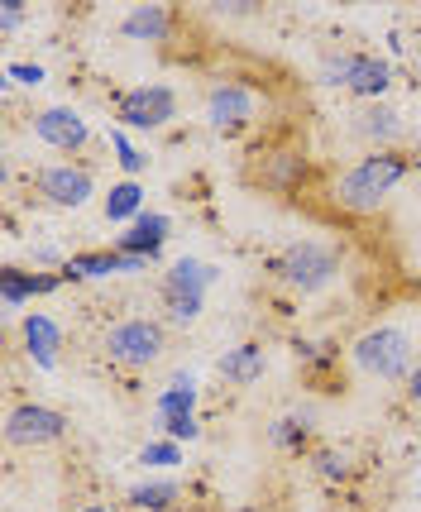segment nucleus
I'll list each match as a JSON object with an SVG mask.
<instances>
[{"label":"nucleus","mask_w":421,"mask_h":512,"mask_svg":"<svg viewBox=\"0 0 421 512\" xmlns=\"http://www.w3.org/2000/svg\"><path fill=\"white\" fill-rule=\"evenodd\" d=\"M402 178H407V158H402V154L364 158L355 173L340 182V206H350V211H374L378 201L388 197Z\"/></svg>","instance_id":"nucleus-1"},{"label":"nucleus","mask_w":421,"mask_h":512,"mask_svg":"<svg viewBox=\"0 0 421 512\" xmlns=\"http://www.w3.org/2000/svg\"><path fill=\"white\" fill-rule=\"evenodd\" d=\"M355 359H359V369L364 374H378V379H402L407 374V364H412V340L402 331H369V335H359V345H355Z\"/></svg>","instance_id":"nucleus-2"},{"label":"nucleus","mask_w":421,"mask_h":512,"mask_svg":"<svg viewBox=\"0 0 421 512\" xmlns=\"http://www.w3.org/2000/svg\"><path fill=\"white\" fill-rule=\"evenodd\" d=\"M335 268H340V259H335V249L311 245V240H302V245H292L288 254L278 259V273L288 278L292 288H302V292L326 288V283L335 278Z\"/></svg>","instance_id":"nucleus-3"},{"label":"nucleus","mask_w":421,"mask_h":512,"mask_svg":"<svg viewBox=\"0 0 421 512\" xmlns=\"http://www.w3.org/2000/svg\"><path fill=\"white\" fill-rule=\"evenodd\" d=\"M63 431H67L63 412L39 407V402H24V407H15L5 417V441L10 446H53V441H63Z\"/></svg>","instance_id":"nucleus-4"},{"label":"nucleus","mask_w":421,"mask_h":512,"mask_svg":"<svg viewBox=\"0 0 421 512\" xmlns=\"http://www.w3.org/2000/svg\"><path fill=\"white\" fill-rule=\"evenodd\" d=\"M106 350H111L115 364H130V369H144L154 364L158 350H163V326L158 321H125L106 335Z\"/></svg>","instance_id":"nucleus-5"},{"label":"nucleus","mask_w":421,"mask_h":512,"mask_svg":"<svg viewBox=\"0 0 421 512\" xmlns=\"http://www.w3.org/2000/svg\"><path fill=\"white\" fill-rule=\"evenodd\" d=\"M173 106H178V101H173L168 87H139L120 101V120L134 125V130H158V125L173 120Z\"/></svg>","instance_id":"nucleus-6"},{"label":"nucleus","mask_w":421,"mask_h":512,"mask_svg":"<svg viewBox=\"0 0 421 512\" xmlns=\"http://www.w3.org/2000/svg\"><path fill=\"white\" fill-rule=\"evenodd\" d=\"M39 192H44L53 206H82V201L91 197V173L87 168H72V163L44 168V173H39Z\"/></svg>","instance_id":"nucleus-7"},{"label":"nucleus","mask_w":421,"mask_h":512,"mask_svg":"<svg viewBox=\"0 0 421 512\" xmlns=\"http://www.w3.org/2000/svg\"><path fill=\"white\" fill-rule=\"evenodd\" d=\"M34 134L53 144V149H82L87 144V125H82V115L77 111H63V106H53L34 120Z\"/></svg>","instance_id":"nucleus-8"},{"label":"nucleus","mask_w":421,"mask_h":512,"mask_svg":"<svg viewBox=\"0 0 421 512\" xmlns=\"http://www.w3.org/2000/svg\"><path fill=\"white\" fill-rule=\"evenodd\" d=\"M211 120H216V130H240L254 120V96L235 82H221V87L211 91Z\"/></svg>","instance_id":"nucleus-9"},{"label":"nucleus","mask_w":421,"mask_h":512,"mask_svg":"<svg viewBox=\"0 0 421 512\" xmlns=\"http://www.w3.org/2000/svg\"><path fill=\"white\" fill-rule=\"evenodd\" d=\"M149 259L134 254H77L67 259V278H106V273H139Z\"/></svg>","instance_id":"nucleus-10"},{"label":"nucleus","mask_w":421,"mask_h":512,"mask_svg":"<svg viewBox=\"0 0 421 512\" xmlns=\"http://www.w3.org/2000/svg\"><path fill=\"white\" fill-rule=\"evenodd\" d=\"M388 63L383 58H369V53H355V58H345V87L359 91V96H378V91L388 87Z\"/></svg>","instance_id":"nucleus-11"},{"label":"nucleus","mask_w":421,"mask_h":512,"mask_svg":"<svg viewBox=\"0 0 421 512\" xmlns=\"http://www.w3.org/2000/svg\"><path fill=\"white\" fill-rule=\"evenodd\" d=\"M163 230H168V221H163V216H139V225H134L130 235H120V254H134V259H149V254H158V245H163Z\"/></svg>","instance_id":"nucleus-12"},{"label":"nucleus","mask_w":421,"mask_h":512,"mask_svg":"<svg viewBox=\"0 0 421 512\" xmlns=\"http://www.w3.org/2000/svg\"><path fill=\"white\" fill-rule=\"evenodd\" d=\"M302 178H307L302 154H268L264 158V187H273V192H292V187H302Z\"/></svg>","instance_id":"nucleus-13"},{"label":"nucleus","mask_w":421,"mask_h":512,"mask_svg":"<svg viewBox=\"0 0 421 512\" xmlns=\"http://www.w3.org/2000/svg\"><path fill=\"white\" fill-rule=\"evenodd\" d=\"M168 29H173V15H168L163 5H139L130 20H125V34H130V39H149V44L168 39Z\"/></svg>","instance_id":"nucleus-14"},{"label":"nucleus","mask_w":421,"mask_h":512,"mask_svg":"<svg viewBox=\"0 0 421 512\" xmlns=\"http://www.w3.org/2000/svg\"><path fill=\"white\" fill-rule=\"evenodd\" d=\"M221 374L230 383H254L259 374H264V350H259V345H240V350H230V355L221 359Z\"/></svg>","instance_id":"nucleus-15"},{"label":"nucleus","mask_w":421,"mask_h":512,"mask_svg":"<svg viewBox=\"0 0 421 512\" xmlns=\"http://www.w3.org/2000/svg\"><path fill=\"white\" fill-rule=\"evenodd\" d=\"M24 340H29V355L39 359V364H53V359H58V326H53L48 316H29V321H24Z\"/></svg>","instance_id":"nucleus-16"},{"label":"nucleus","mask_w":421,"mask_h":512,"mask_svg":"<svg viewBox=\"0 0 421 512\" xmlns=\"http://www.w3.org/2000/svg\"><path fill=\"white\" fill-rule=\"evenodd\" d=\"M216 278V268H206V264H192V259H182L173 273H168V292L173 297H201V288Z\"/></svg>","instance_id":"nucleus-17"},{"label":"nucleus","mask_w":421,"mask_h":512,"mask_svg":"<svg viewBox=\"0 0 421 512\" xmlns=\"http://www.w3.org/2000/svg\"><path fill=\"white\" fill-rule=\"evenodd\" d=\"M0 292H5V302L15 307V302L34 297V292H53V278H34V273H20V268H5V273H0Z\"/></svg>","instance_id":"nucleus-18"},{"label":"nucleus","mask_w":421,"mask_h":512,"mask_svg":"<svg viewBox=\"0 0 421 512\" xmlns=\"http://www.w3.org/2000/svg\"><path fill=\"white\" fill-rule=\"evenodd\" d=\"M130 503L134 508H144V512H168L173 503H178V484H139V489L130 493Z\"/></svg>","instance_id":"nucleus-19"},{"label":"nucleus","mask_w":421,"mask_h":512,"mask_svg":"<svg viewBox=\"0 0 421 512\" xmlns=\"http://www.w3.org/2000/svg\"><path fill=\"white\" fill-rule=\"evenodd\" d=\"M192 402H197V383L192 379H178L163 398H158V417H178V412H192Z\"/></svg>","instance_id":"nucleus-20"},{"label":"nucleus","mask_w":421,"mask_h":512,"mask_svg":"<svg viewBox=\"0 0 421 512\" xmlns=\"http://www.w3.org/2000/svg\"><path fill=\"white\" fill-rule=\"evenodd\" d=\"M139 197H144V192H139L134 182L115 187L111 197H106V216H111V221H125V216H134V211H139Z\"/></svg>","instance_id":"nucleus-21"},{"label":"nucleus","mask_w":421,"mask_h":512,"mask_svg":"<svg viewBox=\"0 0 421 512\" xmlns=\"http://www.w3.org/2000/svg\"><path fill=\"white\" fill-rule=\"evenodd\" d=\"M359 120H364L359 130L374 134V139H393V134H398V115L388 111V106H374V111H364Z\"/></svg>","instance_id":"nucleus-22"},{"label":"nucleus","mask_w":421,"mask_h":512,"mask_svg":"<svg viewBox=\"0 0 421 512\" xmlns=\"http://www.w3.org/2000/svg\"><path fill=\"white\" fill-rule=\"evenodd\" d=\"M158 422L168 426V436H173V441H192V436H197V422H192V412H178V417H158Z\"/></svg>","instance_id":"nucleus-23"},{"label":"nucleus","mask_w":421,"mask_h":512,"mask_svg":"<svg viewBox=\"0 0 421 512\" xmlns=\"http://www.w3.org/2000/svg\"><path fill=\"white\" fill-rule=\"evenodd\" d=\"M168 312H173V321L187 326V321L201 312V297H173V292H168Z\"/></svg>","instance_id":"nucleus-24"},{"label":"nucleus","mask_w":421,"mask_h":512,"mask_svg":"<svg viewBox=\"0 0 421 512\" xmlns=\"http://www.w3.org/2000/svg\"><path fill=\"white\" fill-rule=\"evenodd\" d=\"M302 436H307V426L302 422H278L273 426V441H278V446H302Z\"/></svg>","instance_id":"nucleus-25"},{"label":"nucleus","mask_w":421,"mask_h":512,"mask_svg":"<svg viewBox=\"0 0 421 512\" xmlns=\"http://www.w3.org/2000/svg\"><path fill=\"white\" fill-rule=\"evenodd\" d=\"M115 154H120V168H125V173H139V168H144V158L125 144V134H115Z\"/></svg>","instance_id":"nucleus-26"},{"label":"nucleus","mask_w":421,"mask_h":512,"mask_svg":"<svg viewBox=\"0 0 421 512\" xmlns=\"http://www.w3.org/2000/svg\"><path fill=\"white\" fill-rule=\"evenodd\" d=\"M144 465H178V446H144Z\"/></svg>","instance_id":"nucleus-27"},{"label":"nucleus","mask_w":421,"mask_h":512,"mask_svg":"<svg viewBox=\"0 0 421 512\" xmlns=\"http://www.w3.org/2000/svg\"><path fill=\"white\" fill-rule=\"evenodd\" d=\"M316 465H321V474H326V479H345V469H350V465H345V455H335V450H326Z\"/></svg>","instance_id":"nucleus-28"},{"label":"nucleus","mask_w":421,"mask_h":512,"mask_svg":"<svg viewBox=\"0 0 421 512\" xmlns=\"http://www.w3.org/2000/svg\"><path fill=\"white\" fill-rule=\"evenodd\" d=\"M10 77H15V82H29V87H34V82H44V72H39V67H29V63H15L10 67Z\"/></svg>","instance_id":"nucleus-29"},{"label":"nucleus","mask_w":421,"mask_h":512,"mask_svg":"<svg viewBox=\"0 0 421 512\" xmlns=\"http://www.w3.org/2000/svg\"><path fill=\"white\" fill-rule=\"evenodd\" d=\"M20 24V0H5L0 5V29H15Z\"/></svg>","instance_id":"nucleus-30"},{"label":"nucleus","mask_w":421,"mask_h":512,"mask_svg":"<svg viewBox=\"0 0 421 512\" xmlns=\"http://www.w3.org/2000/svg\"><path fill=\"white\" fill-rule=\"evenodd\" d=\"M407 393H412V402H421V364H417V374L407 379Z\"/></svg>","instance_id":"nucleus-31"},{"label":"nucleus","mask_w":421,"mask_h":512,"mask_svg":"<svg viewBox=\"0 0 421 512\" xmlns=\"http://www.w3.org/2000/svg\"><path fill=\"white\" fill-rule=\"evenodd\" d=\"M82 512H111V508H101V503H87V508H82Z\"/></svg>","instance_id":"nucleus-32"}]
</instances>
